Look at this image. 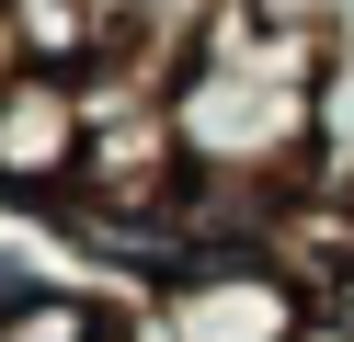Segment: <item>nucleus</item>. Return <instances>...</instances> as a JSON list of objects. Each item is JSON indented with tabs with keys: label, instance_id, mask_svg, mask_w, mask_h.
<instances>
[{
	"label": "nucleus",
	"instance_id": "obj_1",
	"mask_svg": "<svg viewBox=\"0 0 354 342\" xmlns=\"http://www.w3.org/2000/svg\"><path fill=\"white\" fill-rule=\"evenodd\" d=\"M297 331H320V296L263 240L160 274V285L138 296V319H126V342H297Z\"/></svg>",
	"mask_w": 354,
	"mask_h": 342
},
{
	"label": "nucleus",
	"instance_id": "obj_6",
	"mask_svg": "<svg viewBox=\"0 0 354 342\" xmlns=\"http://www.w3.org/2000/svg\"><path fill=\"white\" fill-rule=\"evenodd\" d=\"M0 80H12V35H0Z\"/></svg>",
	"mask_w": 354,
	"mask_h": 342
},
{
	"label": "nucleus",
	"instance_id": "obj_4",
	"mask_svg": "<svg viewBox=\"0 0 354 342\" xmlns=\"http://www.w3.org/2000/svg\"><path fill=\"white\" fill-rule=\"evenodd\" d=\"M103 331H115V319H103L80 285H57V274H46V285H24L12 308H0V342H103Z\"/></svg>",
	"mask_w": 354,
	"mask_h": 342
},
{
	"label": "nucleus",
	"instance_id": "obj_3",
	"mask_svg": "<svg viewBox=\"0 0 354 342\" xmlns=\"http://www.w3.org/2000/svg\"><path fill=\"white\" fill-rule=\"evenodd\" d=\"M12 68H92L103 57V0H0Z\"/></svg>",
	"mask_w": 354,
	"mask_h": 342
},
{
	"label": "nucleus",
	"instance_id": "obj_7",
	"mask_svg": "<svg viewBox=\"0 0 354 342\" xmlns=\"http://www.w3.org/2000/svg\"><path fill=\"white\" fill-rule=\"evenodd\" d=\"M297 342H343V331H297Z\"/></svg>",
	"mask_w": 354,
	"mask_h": 342
},
{
	"label": "nucleus",
	"instance_id": "obj_5",
	"mask_svg": "<svg viewBox=\"0 0 354 342\" xmlns=\"http://www.w3.org/2000/svg\"><path fill=\"white\" fill-rule=\"evenodd\" d=\"M320 331H343V342H354V263L320 285Z\"/></svg>",
	"mask_w": 354,
	"mask_h": 342
},
{
	"label": "nucleus",
	"instance_id": "obj_2",
	"mask_svg": "<svg viewBox=\"0 0 354 342\" xmlns=\"http://www.w3.org/2000/svg\"><path fill=\"white\" fill-rule=\"evenodd\" d=\"M92 171V80L80 68H12L0 80V205H69Z\"/></svg>",
	"mask_w": 354,
	"mask_h": 342
}]
</instances>
